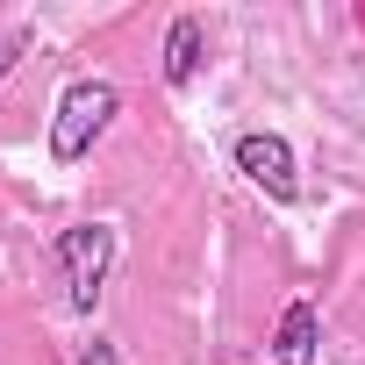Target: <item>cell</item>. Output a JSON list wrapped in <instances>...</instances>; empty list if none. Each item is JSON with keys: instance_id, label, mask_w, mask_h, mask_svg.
I'll return each instance as SVG.
<instances>
[{"instance_id": "5b68a950", "label": "cell", "mask_w": 365, "mask_h": 365, "mask_svg": "<svg viewBox=\"0 0 365 365\" xmlns=\"http://www.w3.org/2000/svg\"><path fill=\"white\" fill-rule=\"evenodd\" d=\"M201 72V15H179L165 29V86H187Z\"/></svg>"}, {"instance_id": "8992f818", "label": "cell", "mask_w": 365, "mask_h": 365, "mask_svg": "<svg viewBox=\"0 0 365 365\" xmlns=\"http://www.w3.org/2000/svg\"><path fill=\"white\" fill-rule=\"evenodd\" d=\"M79 365H122V358H115V344H108V336H93V344L79 351Z\"/></svg>"}, {"instance_id": "6da1fadb", "label": "cell", "mask_w": 365, "mask_h": 365, "mask_svg": "<svg viewBox=\"0 0 365 365\" xmlns=\"http://www.w3.org/2000/svg\"><path fill=\"white\" fill-rule=\"evenodd\" d=\"M115 108H122V93L108 86V79H72L65 93H58V122H51V158L58 165H79L86 150H93V136L115 122Z\"/></svg>"}, {"instance_id": "277c9868", "label": "cell", "mask_w": 365, "mask_h": 365, "mask_svg": "<svg viewBox=\"0 0 365 365\" xmlns=\"http://www.w3.org/2000/svg\"><path fill=\"white\" fill-rule=\"evenodd\" d=\"M272 358H279V365H315V358H322V322H315L308 301H287L279 336H272Z\"/></svg>"}, {"instance_id": "52a82bcc", "label": "cell", "mask_w": 365, "mask_h": 365, "mask_svg": "<svg viewBox=\"0 0 365 365\" xmlns=\"http://www.w3.org/2000/svg\"><path fill=\"white\" fill-rule=\"evenodd\" d=\"M15 51H22V36H8V43H0V79H8V65H15Z\"/></svg>"}, {"instance_id": "7a4b0ae2", "label": "cell", "mask_w": 365, "mask_h": 365, "mask_svg": "<svg viewBox=\"0 0 365 365\" xmlns=\"http://www.w3.org/2000/svg\"><path fill=\"white\" fill-rule=\"evenodd\" d=\"M58 265H65V294H72V308L86 315V308L101 301V287H108L115 230H108V222H72V230L58 237Z\"/></svg>"}, {"instance_id": "3957f363", "label": "cell", "mask_w": 365, "mask_h": 365, "mask_svg": "<svg viewBox=\"0 0 365 365\" xmlns=\"http://www.w3.org/2000/svg\"><path fill=\"white\" fill-rule=\"evenodd\" d=\"M230 158H237V172L251 179L265 201L287 208V201L301 194V172H294V143H287V136H272V129H244V136L230 143Z\"/></svg>"}]
</instances>
